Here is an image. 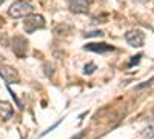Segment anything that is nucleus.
<instances>
[{"label":"nucleus","mask_w":154,"mask_h":139,"mask_svg":"<svg viewBox=\"0 0 154 139\" xmlns=\"http://www.w3.org/2000/svg\"><path fill=\"white\" fill-rule=\"evenodd\" d=\"M32 5L28 2V0H16L12 2V5L8 9V14L12 19H20V17H26L32 12Z\"/></svg>","instance_id":"obj_1"},{"label":"nucleus","mask_w":154,"mask_h":139,"mask_svg":"<svg viewBox=\"0 0 154 139\" xmlns=\"http://www.w3.org/2000/svg\"><path fill=\"white\" fill-rule=\"evenodd\" d=\"M23 28H25V31H26L28 34H32L37 30L45 28V19H43V16H38V14L26 16V17H25V22H23Z\"/></svg>","instance_id":"obj_2"},{"label":"nucleus","mask_w":154,"mask_h":139,"mask_svg":"<svg viewBox=\"0 0 154 139\" xmlns=\"http://www.w3.org/2000/svg\"><path fill=\"white\" fill-rule=\"evenodd\" d=\"M125 40L128 42V45H131V46H134V48H140V46H143L145 34L140 31V30L128 31V33L125 34Z\"/></svg>","instance_id":"obj_3"},{"label":"nucleus","mask_w":154,"mask_h":139,"mask_svg":"<svg viewBox=\"0 0 154 139\" xmlns=\"http://www.w3.org/2000/svg\"><path fill=\"white\" fill-rule=\"evenodd\" d=\"M26 49H28V40L25 39L22 36H16L14 39H12V51L17 57H25L26 54Z\"/></svg>","instance_id":"obj_4"},{"label":"nucleus","mask_w":154,"mask_h":139,"mask_svg":"<svg viewBox=\"0 0 154 139\" xmlns=\"http://www.w3.org/2000/svg\"><path fill=\"white\" fill-rule=\"evenodd\" d=\"M0 76L8 82V84H19V73L16 68L8 67V65H0Z\"/></svg>","instance_id":"obj_5"},{"label":"nucleus","mask_w":154,"mask_h":139,"mask_svg":"<svg viewBox=\"0 0 154 139\" xmlns=\"http://www.w3.org/2000/svg\"><path fill=\"white\" fill-rule=\"evenodd\" d=\"M91 2L93 0H68V5L74 14H82V12L88 11V6L91 5Z\"/></svg>","instance_id":"obj_6"},{"label":"nucleus","mask_w":154,"mask_h":139,"mask_svg":"<svg viewBox=\"0 0 154 139\" xmlns=\"http://www.w3.org/2000/svg\"><path fill=\"white\" fill-rule=\"evenodd\" d=\"M85 51H93V53H108L112 51V46L106 43H88L83 46Z\"/></svg>","instance_id":"obj_7"},{"label":"nucleus","mask_w":154,"mask_h":139,"mask_svg":"<svg viewBox=\"0 0 154 139\" xmlns=\"http://www.w3.org/2000/svg\"><path fill=\"white\" fill-rule=\"evenodd\" d=\"M12 115H14V111H12V105L9 102L2 100V102H0V119H2V121H8V119L12 118Z\"/></svg>","instance_id":"obj_8"},{"label":"nucleus","mask_w":154,"mask_h":139,"mask_svg":"<svg viewBox=\"0 0 154 139\" xmlns=\"http://www.w3.org/2000/svg\"><path fill=\"white\" fill-rule=\"evenodd\" d=\"M83 36L85 37H102V36H103V31L96 30V31H91V33H85Z\"/></svg>","instance_id":"obj_9"},{"label":"nucleus","mask_w":154,"mask_h":139,"mask_svg":"<svg viewBox=\"0 0 154 139\" xmlns=\"http://www.w3.org/2000/svg\"><path fill=\"white\" fill-rule=\"evenodd\" d=\"M94 70H96V65H94V64H88V65H85L83 73H85V74H93Z\"/></svg>","instance_id":"obj_10"},{"label":"nucleus","mask_w":154,"mask_h":139,"mask_svg":"<svg viewBox=\"0 0 154 139\" xmlns=\"http://www.w3.org/2000/svg\"><path fill=\"white\" fill-rule=\"evenodd\" d=\"M140 57H142V54H137V56H134V59L131 60V64H130V67H133V65L139 64V60H140Z\"/></svg>","instance_id":"obj_11"},{"label":"nucleus","mask_w":154,"mask_h":139,"mask_svg":"<svg viewBox=\"0 0 154 139\" xmlns=\"http://www.w3.org/2000/svg\"><path fill=\"white\" fill-rule=\"evenodd\" d=\"M0 42H2L5 46H8V40H6V37H5L3 34H0Z\"/></svg>","instance_id":"obj_12"},{"label":"nucleus","mask_w":154,"mask_h":139,"mask_svg":"<svg viewBox=\"0 0 154 139\" xmlns=\"http://www.w3.org/2000/svg\"><path fill=\"white\" fill-rule=\"evenodd\" d=\"M5 3V0H0V5H3Z\"/></svg>","instance_id":"obj_13"},{"label":"nucleus","mask_w":154,"mask_h":139,"mask_svg":"<svg viewBox=\"0 0 154 139\" xmlns=\"http://www.w3.org/2000/svg\"><path fill=\"white\" fill-rule=\"evenodd\" d=\"M3 59H5V57H3V56H2V54H0V60H3Z\"/></svg>","instance_id":"obj_14"}]
</instances>
